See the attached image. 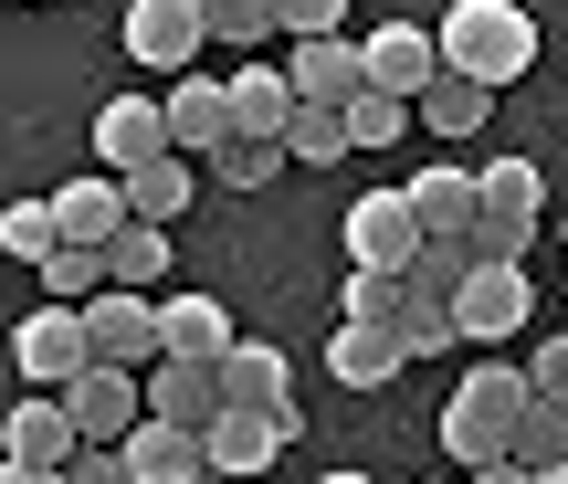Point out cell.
Segmentation results:
<instances>
[{
  "label": "cell",
  "instance_id": "5bb4252c",
  "mask_svg": "<svg viewBox=\"0 0 568 484\" xmlns=\"http://www.w3.org/2000/svg\"><path fill=\"white\" fill-rule=\"evenodd\" d=\"M410 211H422L432 242H474V232H485V169H443V159H432L422 180H410Z\"/></svg>",
  "mask_w": 568,
  "mask_h": 484
},
{
  "label": "cell",
  "instance_id": "d6986e66",
  "mask_svg": "<svg viewBox=\"0 0 568 484\" xmlns=\"http://www.w3.org/2000/svg\"><path fill=\"white\" fill-rule=\"evenodd\" d=\"M400 326H326V369H337V390H389L400 380Z\"/></svg>",
  "mask_w": 568,
  "mask_h": 484
},
{
  "label": "cell",
  "instance_id": "d590c367",
  "mask_svg": "<svg viewBox=\"0 0 568 484\" xmlns=\"http://www.w3.org/2000/svg\"><path fill=\"white\" fill-rule=\"evenodd\" d=\"M274 11H284V42H326L347 21V0H274Z\"/></svg>",
  "mask_w": 568,
  "mask_h": 484
},
{
  "label": "cell",
  "instance_id": "cb8c5ba5",
  "mask_svg": "<svg viewBox=\"0 0 568 484\" xmlns=\"http://www.w3.org/2000/svg\"><path fill=\"white\" fill-rule=\"evenodd\" d=\"M400 316H410V274H379V263H347L337 326H400Z\"/></svg>",
  "mask_w": 568,
  "mask_h": 484
},
{
  "label": "cell",
  "instance_id": "ab89813d",
  "mask_svg": "<svg viewBox=\"0 0 568 484\" xmlns=\"http://www.w3.org/2000/svg\"><path fill=\"white\" fill-rule=\"evenodd\" d=\"M0 484H63L53 464H0Z\"/></svg>",
  "mask_w": 568,
  "mask_h": 484
},
{
  "label": "cell",
  "instance_id": "1f68e13d",
  "mask_svg": "<svg viewBox=\"0 0 568 484\" xmlns=\"http://www.w3.org/2000/svg\"><path fill=\"white\" fill-rule=\"evenodd\" d=\"M0 242H11V253H21V263L42 274V263L63 253V211H53V201H11V222H0Z\"/></svg>",
  "mask_w": 568,
  "mask_h": 484
},
{
  "label": "cell",
  "instance_id": "8fae6325",
  "mask_svg": "<svg viewBox=\"0 0 568 484\" xmlns=\"http://www.w3.org/2000/svg\"><path fill=\"white\" fill-rule=\"evenodd\" d=\"M368 84L400 105H422L432 84H443V32H422V21H389V32H368Z\"/></svg>",
  "mask_w": 568,
  "mask_h": 484
},
{
  "label": "cell",
  "instance_id": "9a60e30c",
  "mask_svg": "<svg viewBox=\"0 0 568 484\" xmlns=\"http://www.w3.org/2000/svg\"><path fill=\"white\" fill-rule=\"evenodd\" d=\"M148 411H159V422L211 432V422L232 411V390H222V369H211V359H159V369H148Z\"/></svg>",
  "mask_w": 568,
  "mask_h": 484
},
{
  "label": "cell",
  "instance_id": "30bf717a",
  "mask_svg": "<svg viewBox=\"0 0 568 484\" xmlns=\"http://www.w3.org/2000/svg\"><path fill=\"white\" fill-rule=\"evenodd\" d=\"M126 474L138 484H211V432H190V422H159V411H148L138 432H126Z\"/></svg>",
  "mask_w": 568,
  "mask_h": 484
},
{
  "label": "cell",
  "instance_id": "f35d334b",
  "mask_svg": "<svg viewBox=\"0 0 568 484\" xmlns=\"http://www.w3.org/2000/svg\"><path fill=\"white\" fill-rule=\"evenodd\" d=\"M474 484H537V474H527V464H516V453H506V464H485Z\"/></svg>",
  "mask_w": 568,
  "mask_h": 484
},
{
  "label": "cell",
  "instance_id": "60d3db41",
  "mask_svg": "<svg viewBox=\"0 0 568 484\" xmlns=\"http://www.w3.org/2000/svg\"><path fill=\"white\" fill-rule=\"evenodd\" d=\"M326 484H368V474H326Z\"/></svg>",
  "mask_w": 568,
  "mask_h": 484
},
{
  "label": "cell",
  "instance_id": "7a4b0ae2",
  "mask_svg": "<svg viewBox=\"0 0 568 484\" xmlns=\"http://www.w3.org/2000/svg\"><path fill=\"white\" fill-rule=\"evenodd\" d=\"M443 74H474L485 95H506L516 74H537V21L516 0H453L443 11Z\"/></svg>",
  "mask_w": 568,
  "mask_h": 484
},
{
  "label": "cell",
  "instance_id": "8992f818",
  "mask_svg": "<svg viewBox=\"0 0 568 484\" xmlns=\"http://www.w3.org/2000/svg\"><path fill=\"white\" fill-rule=\"evenodd\" d=\"M11 359H21V380H32V390H74L84 369H95V337H84V305H42V316H21Z\"/></svg>",
  "mask_w": 568,
  "mask_h": 484
},
{
  "label": "cell",
  "instance_id": "7bdbcfd3",
  "mask_svg": "<svg viewBox=\"0 0 568 484\" xmlns=\"http://www.w3.org/2000/svg\"><path fill=\"white\" fill-rule=\"evenodd\" d=\"M537 484H568V464H558V474H537Z\"/></svg>",
  "mask_w": 568,
  "mask_h": 484
},
{
  "label": "cell",
  "instance_id": "e575fe53",
  "mask_svg": "<svg viewBox=\"0 0 568 484\" xmlns=\"http://www.w3.org/2000/svg\"><path fill=\"white\" fill-rule=\"evenodd\" d=\"M211 169H222V190H264L274 169H295V159H284V148H264V138H232Z\"/></svg>",
  "mask_w": 568,
  "mask_h": 484
},
{
  "label": "cell",
  "instance_id": "ac0fdd59",
  "mask_svg": "<svg viewBox=\"0 0 568 484\" xmlns=\"http://www.w3.org/2000/svg\"><path fill=\"white\" fill-rule=\"evenodd\" d=\"M295 443V411H222V422H211V474H264L274 453Z\"/></svg>",
  "mask_w": 568,
  "mask_h": 484
},
{
  "label": "cell",
  "instance_id": "484cf974",
  "mask_svg": "<svg viewBox=\"0 0 568 484\" xmlns=\"http://www.w3.org/2000/svg\"><path fill=\"white\" fill-rule=\"evenodd\" d=\"M284 159H305V169H337V159H358V138H347V105H305V117L284 127Z\"/></svg>",
  "mask_w": 568,
  "mask_h": 484
},
{
  "label": "cell",
  "instance_id": "44dd1931",
  "mask_svg": "<svg viewBox=\"0 0 568 484\" xmlns=\"http://www.w3.org/2000/svg\"><path fill=\"white\" fill-rule=\"evenodd\" d=\"M159 316H169V359H211L222 369L232 347H243V326L222 316V295H159Z\"/></svg>",
  "mask_w": 568,
  "mask_h": 484
},
{
  "label": "cell",
  "instance_id": "8d00e7d4",
  "mask_svg": "<svg viewBox=\"0 0 568 484\" xmlns=\"http://www.w3.org/2000/svg\"><path fill=\"white\" fill-rule=\"evenodd\" d=\"M527 380H537V401H568V326H558V337H537Z\"/></svg>",
  "mask_w": 568,
  "mask_h": 484
},
{
  "label": "cell",
  "instance_id": "5b68a950",
  "mask_svg": "<svg viewBox=\"0 0 568 484\" xmlns=\"http://www.w3.org/2000/svg\"><path fill=\"white\" fill-rule=\"evenodd\" d=\"M537 211H548L537 159H495V169H485V232H474V253H485V263H516V253L537 242Z\"/></svg>",
  "mask_w": 568,
  "mask_h": 484
},
{
  "label": "cell",
  "instance_id": "3957f363",
  "mask_svg": "<svg viewBox=\"0 0 568 484\" xmlns=\"http://www.w3.org/2000/svg\"><path fill=\"white\" fill-rule=\"evenodd\" d=\"M201 42H211V0H126V63L180 84Z\"/></svg>",
  "mask_w": 568,
  "mask_h": 484
},
{
  "label": "cell",
  "instance_id": "74e56055",
  "mask_svg": "<svg viewBox=\"0 0 568 484\" xmlns=\"http://www.w3.org/2000/svg\"><path fill=\"white\" fill-rule=\"evenodd\" d=\"M63 484H138V474H126V453H105V443H84L74 464H63Z\"/></svg>",
  "mask_w": 568,
  "mask_h": 484
},
{
  "label": "cell",
  "instance_id": "2e32d148",
  "mask_svg": "<svg viewBox=\"0 0 568 484\" xmlns=\"http://www.w3.org/2000/svg\"><path fill=\"white\" fill-rule=\"evenodd\" d=\"M53 211H63V242H95V253H116V232L138 222L116 169H84V180H63V190H53Z\"/></svg>",
  "mask_w": 568,
  "mask_h": 484
},
{
  "label": "cell",
  "instance_id": "9c48e42d",
  "mask_svg": "<svg viewBox=\"0 0 568 484\" xmlns=\"http://www.w3.org/2000/svg\"><path fill=\"white\" fill-rule=\"evenodd\" d=\"M453 316H464V337H474V347H506L516 326L537 316V284L516 274V263H474V284L453 295Z\"/></svg>",
  "mask_w": 568,
  "mask_h": 484
},
{
  "label": "cell",
  "instance_id": "f546056e",
  "mask_svg": "<svg viewBox=\"0 0 568 484\" xmlns=\"http://www.w3.org/2000/svg\"><path fill=\"white\" fill-rule=\"evenodd\" d=\"M474 263H485V253H474V242H422V263H410V295L453 305V295H464V284H474Z\"/></svg>",
  "mask_w": 568,
  "mask_h": 484
},
{
  "label": "cell",
  "instance_id": "603a6c76",
  "mask_svg": "<svg viewBox=\"0 0 568 484\" xmlns=\"http://www.w3.org/2000/svg\"><path fill=\"white\" fill-rule=\"evenodd\" d=\"M190 159L180 148H169V159H148V169H126V211H138V222H159V232H180V211H190Z\"/></svg>",
  "mask_w": 568,
  "mask_h": 484
},
{
  "label": "cell",
  "instance_id": "83f0119b",
  "mask_svg": "<svg viewBox=\"0 0 568 484\" xmlns=\"http://www.w3.org/2000/svg\"><path fill=\"white\" fill-rule=\"evenodd\" d=\"M485 84H474V74H443V84H432V95H422V127H432V138H474V127H485Z\"/></svg>",
  "mask_w": 568,
  "mask_h": 484
},
{
  "label": "cell",
  "instance_id": "4fadbf2b",
  "mask_svg": "<svg viewBox=\"0 0 568 484\" xmlns=\"http://www.w3.org/2000/svg\"><path fill=\"white\" fill-rule=\"evenodd\" d=\"M169 138H180V159H222L232 148V74H180L169 84Z\"/></svg>",
  "mask_w": 568,
  "mask_h": 484
},
{
  "label": "cell",
  "instance_id": "ffe728a7",
  "mask_svg": "<svg viewBox=\"0 0 568 484\" xmlns=\"http://www.w3.org/2000/svg\"><path fill=\"white\" fill-rule=\"evenodd\" d=\"M84 453V432H74V411H63V390H32V401L11 411V464H74Z\"/></svg>",
  "mask_w": 568,
  "mask_h": 484
},
{
  "label": "cell",
  "instance_id": "277c9868",
  "mask_svg": "<svg viewBox=\"0 0 568 484\" xmlns=\"http://www.w3.org/2000/svg\"><path fill=\"white\" fill-rule=\"evenodd\" d=\"M422 211H410V190H358L347 201V263H379V274H410L422 263Z\"/></svg>",
  "mask_w": 568,
  "mask_h": 484
},
{
  "label": "cell",
  "instance_id": "836d02e7",
  "mask_svg": "<svg viewBox=\"0 0 568 484\" xmlns=\"http://www.w3.org/2000/svg\"><path fill=\"white\" fill-rule=\"evenodd\" d=\"M410 117H422V105H400V95H379V84H368V95L347 105V138H358V148H389Z\"/></svg>",
  "mask_w": 568,
  "mask_h": 484
},
{
  "label": "cell",
  "instance_id": "ba28073f",
  "mask_svg": "<svg viewBox=\"0 0 568 484\" xmlns=\"http://www.w3.org/2000/svg\"><path fill=\"white\" fill-rule=\"evenodd\" d=\"M63 411H74V432H84V443H105V453H116L126 432L148 422V380H138V369H84V380L63 390Z\"/></svg>",
  "mask_w": 568,
  "mask_h": 484
},
{
  "label": "cell",
  "instance_id": "6da1fadb",
  "mask_svg": "<svg viewBox=\"0 0 568 484\" xmlns=\"http://www.w3.org/2000/svg\"><path fill=\"white\" fill-rule=\"evenodd\" d=\"M537 411V380L527 369H506V359H485V369H464V390L443 401V453L464 474H485V464H506L516 453V422Z\"/></svg>",
  "mask_w": 568,
  "mask_h": 484
},
{
  "label": "cell",
  "instance_id": "4316f807",
  "mask_svg": "<svg viewBox=\"0 0 568 484\" xmlns=\"http://www.w3.org/2000/svg\"><path fill=\"white\" fill-rule=\"evenodd\" d=\"M211 42H232L243 63H264V42H284V11L274 0H211Z\"/></svg>",
  "mask_w": 568,
  "mask_h": 484
},
{
  "label": "cell",
  "instance_id": "7c38bea8",
  "mask_svg": "<svg viewBox=\"0 0 568 484\" xmlns=\"http://www.w3.org/2000/svg\"><path fill=\"white\" fill-rule=\"evenodd\" d=\"M284 74H295L305 105H358L368 95V42L326 32V42H284Z\"/></svg>",
  "mask_w": 568,
  "mask_h": 484
},
{
  "label": "cell",
  "instance_id": "f1b7e54d",
  "mask_svg": "<svg viewBox=\"0 0 568 484\" xmlns=\"http://www.w3.org/2000/svg\"><path fill=\"white\" fill-rule=\"evenodd\" d=\"M105 263H116V284H126V295H159V274H169V232H159V222H126Z\"/></svg>",
  "mask_w": 568,
  "mask_h": 484
},
{
  "label": "cell",
  "instance_id": "d6a6232c",
  "mask_svg": "<svg viewBox=\"0 0 568 484\" xmlns=\"http://www.w3.org/2000/svg\"><path fill=\"white\" fill-rule=\"evenodd\" d=\"M400 347H410V359H443V347H464V316H453V305H432V295H410Z\"/></svg>",
  "mask_w": 568,
  "mask_h": 484
},
{
  "label": "cell",
  "instance_id": "d4e9b609",
  "mask_svg": "<svg viewBox=\"0 0 568 484\" xmlns=\"http://www.w3.org/2000/svg\"><path fill=\"white\" fill-rule=\"evenodd\" d=\"M42 295L53 305H95V295H116V263H105L95 242H63V253L42 263Z\"/></svg>",
  "mask_w": 568,
  "mask_h": 484
},
{
  "label": "cell",
  "instance_id": "e0dca14e",
  "mask_svg": "<svg viewBox=\"0 0 568 484\" xmlns=\"http://www.w3.org/2000/svg\"><path fill=\"white\" fill-rule=\"evenodd\" d=\"M295 117H305V95H295L284 63H243V74H232V138L284 148V127H295Z\"/></svg>",
  "mask_w": 568,
  "mask_h": 484
},
{
  "label": "cell",
  "instance_id": "4dcf8cb0",
  "mask_svg": "<svg viewBox=\"0 0 568 484\" xmlns=\"http://www.w3.org/2000/svg\"><path fill=\"white\" fill-rule=\"evenodd\" d=\"M516 464H527V474H558L568 464V401H537L527 422H516Z\"/></svg>",
  "mask_w": 568,
  "mask_h": 484
},
{
  "label": "cell",
  "instance_id": "ee69618b",
  "mask_svg": "<svg viewBox=\"0 0 568 484\" xmlns=\"http://www.w3.org/2000/svg\"><path fill=\"white\" fill-rule=\"evenodd\" d=\"M558 232H568V222H558Z\"/></svg>",
  "mask_w": 568,
  "mask_h": 484
},
{
  "label": "cell",
  "instance_id": "52a82bcc",
  "mask_svg": "<svg viewBox=\"0 0 568 484\" xmlns=\"http://www.w3.org/2000/svg\"><path fill=\"white\" fill-rule=\"evenodd\" d=\"M169 148H180V138H169V105L159 95H105L95 105V169H116V180H126V169L169 159Z\"/></svg>",
  "mask_w": 568,
  "mask_h": 484
},
{
  "label": "cell",
  "instance_id": "b9f144b4",
  "mask_svg": "<svg viewBox=\"0 0 568 484\" xmlns=\"http://www.w3.org/2000/svg\"><path fill=\"white\" fill-rule=\"evenodd\" d=\"M432 484H474V474H432Z\"/></svg>",
  "mask_w": 568,
  "mask_h": 484
},
{
  "label": "cell",
  "instance_id": "7402d4cb",
  "mask_svg": "<svg viewBox=\"0 0 568 484\" xmlns=\"http://www.w3.org/2000/svg\"><path fill=\"white\" fill-rule=\"evenodd\" d=\"M222 390H232V411H295V401H284L295 369H284V347H264V337H243L222 359Z\"/></svg>",
  "mask_w": 568,
  "mask_h": 484
}]
</instances>
